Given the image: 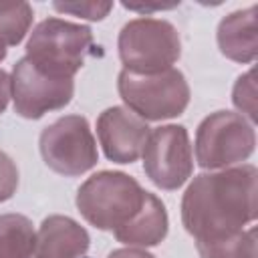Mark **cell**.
Segmentation results:
<instances>
[{
    "label": "cell",
    "instance_id": "9",
    "mask_svg": "<svg viewBox=\"0 0 258 258\" xmlns=\"http://www.w3.org/2000/svg\"><path fill=\"white\" fill-rule=\"evenodd\" d=\"M14 111L24 119H40L64 109L75 95V81L52 77L36 69L26 56L18 58L10 73Z\"/></svg>",
    "mask_w": 258,
    "mask_h": 258
},
{
    "label": "cell",
    "instance_id": "16",
    "mask_svg": "<svg viewBox=\"0 0 258 258\" xmlns=\"http://www.w3.org/2000/svg\"><path fill=\"white\" fill-rule=\"evenodd\" d=\"M32 6L28 2H0V40L16 46L32 26Z\"/></svg>",
    "mask_w": 258,
    "mask_h": 258
},
{
    "label": "cell",
    "instance_id": "20",
    "mask_svg": "<svg viewBox=\"0 0 258 258\" xmlns=\"http://www.w3.org/2000/svg\"><path fill=\"white\" fill-rule=\"evenodd\" d=\"M12 99V87H10V75L0 69V113L6 111L8 101Z\"/></svg>",
    "mask_w": 258,
    "mask_h": 258
},
{
    "label": "cell",
    "instance_id": "15",
    "mask_svg": "<svg viewBox=\"0 0 258 258\" xmlns=\"http://www.w3.org/2000/svg\"><path fill=\"white\" fill-rule=\"evenodd\" d=\"M196 248L200 258H256V228L210 242H196Z\"/></svg>",
    "mask_w": 258,
    "mask_h": 258
},
{
    "label": "cell",
    "instance_id": "1",
    "mask_svg": "<svg viewBox=\"0 0 258 258\" xmlns=\"http://www.w3.org/2000/svg\"><path fill=\"white\" fill-rule=\"evenodd\" d=\"M258 169L242 163L206 171L191 179L181 198V224L196 242L232 236L256 220Z\"/></svg>",
    "mask_w": 258,
    "mask_h": 258
},
{
    "label": "cell",
    "instance_id": "7",
    "mask_svg": "<svg viewBox=\"0 0 258 258\" xmlns=\"http://www.w3.org/2000/svg\"><path fill=\"white\" fill-rule=\"evenodd\" d=\"M38 147L44 163L64 177H77L99 161L97 141L89 121L81 115H64L42 129Z\"/></svg>",
    "mask_w": 258,
    "mask_h": 258
},
{
    "label": "cell",
    "instance_id": "5",
    "mask_svg": "<svg viewBox=\"0 0 258 258\" xmlns=\"http://www.w3.org/2000/svg\"><path fill=\"white\" fill-rule=\"evenodd\" d=\"M117 91L125 107L143 121H165L179 117L189 105V85L179 69H167L153 75H135L121 71Z\"/></svg>",
    "mask_w": 258,
    "mask_h": 258
},
{
    "label": "cell",
    "instance_id": "3",
    "mask_svg": "<svg viewBox=\"0 0 258 258\" xmlns=\"http://www.w3.org/2000/svg\"><path fill=\"white\" fill-rule=\"evenodd\" d=\"M93 46V30L62 18L38 22L26 42V58L46 75L73 79Z\"/></svg>",
    "mask_w": 258,
    "mask_h": 258
},
{
    "label": "cell",
    "instance_id": "13",
    "mask_svg": "<svg viewBox=\"0 0 258 258\" xmlns=\"http://www.w3.org/2000/svg\"><path fill=\"white\" fill-rule=\"evenodd\" d=\"M167 230H169V218L163 202L155 194L147 191V198L141 210L125 226L117 228L113 236L117 242L125 246L149 248L163 242L167 236Z\"/></svg>",
    "mask_w": 258,
    "mask_h": 258
},
{
    "label": "cell",
    "instance_id": "19",
    "mask_svg": "<svg viewBox=\"0 0 258 258\" xmlns=\"http://www.w3.org/2000/svg\"><path fill=\"white\" fill-rule=\"evenodd\" d=\"M18 189V167L14 159L0 149V204L8 202Z\"/></svg>",
    "mask_w": 258,
    "mask_h": 258
},
{
    "label": "cell",
    "instance_id": "23",
    "mask_svg": "<svg viewBox=\"0 0 258 258\" xmlns=\"http://www.w3.org/2000/svg\"><path fill=\"white\" fill-rule=\"evenodd\" d=\"M6 54H8V46H6V44L0 40V62L6 58Z\"/></svg>",
    "mask_w": 258,
    "mask_h": 258
},
{
    "label": "cell",
    "instance_id": "14",
    "mask_svg": "<svg viewBox=\"0 0 258 258\" xmlns=\"http://www.w3.org/2000/svg\"><path fill=\"white\" fill-rule=\"evenodd\" d=\"M36 232L22 214L0 216V258H32Z\"/></svg>",
    "mask_w": 258,
    "mask_h": 258
},
{
    "label": "cell",
    "instance_id": "22",
    "mask_svg": "<svg viewBox=\"0 0 258 258\" xmlns=\"http://www.w3.org/2000/svg\"><path fill=\"white\" fill-rule=\"evenodd\" d=\"M123 6L125 8H129V10H139V12H151V10H165V8H173L175 4H151V6H137V4H129V2H123Z\"/></svg>",
    "mask_w": 258,
    "mask_h": 258
},
{
    "label": "cell",
    "instance_id": "4",
    "mask_svg": "<svg viewBox=\"0 0 258 258\" xmlns=\"http://www.w3.org/2000/svg\"><path fill=\"white\" fill-rule=\"evenodd\" d=\"M123 69L135 75H153L171 69L181 56L177 28L163 18H133L117 38Z\"/></svg>",
    "mask_w": 258,
    "mask_h": 258
},
{
    "label": "cell",
    "instance_id": "10",
    "mask_svg": "<svg viewBox=\"0 0 258 258\" xmlns=\"http://www.w3.org/2000/svg\"><path fill=\"white\" fill-rule=\"evenodd\" d=\"M151 129L147 121L127 107H109L97 117V137L103 153L113 163H133L141 157Z\"/></svg>",
    "mask_w": 258,
    "mask_h": 258
},
{
    "label": "cell",
    "instance_id": "2",
    "mask_svg": "<svg viewBox=\"0 0 258 258\" xmlns=\"http://www.w3.org/2000/svg\"><path fill=\"white\" fill-rule=\"evenodd\" d=\"M147 191L135 177L123 171H97L77 189V210L103 232H115L125 226L145 204Z\"/></svg>",
    "mask_w": 258,
    "mask_h": 258
},
{
    "label": "cell",
    "instance_id": "11",
    "mask_svg": "<svg viewBox=\"0 0 258 258\" xmlns=\"http://www.w3.org/2000/svg\"><path fill=\"white\" fill-rule=\"evenodd\" d=\"M91 246L89 232L69 216H48L40 222L32 258H83Z\"/></svg>",
    "mask_w": 258,
    "mask_h": 258
},
{
    "label": "cell",
    "instance_id": "18",
    "mask_svg": "<svg viewBox=\"0 0 258 258\" xmlns=\"http://www.w3.org/2000/svg\"><path fill=\"white\" fill-rule=\"evenodd\" d=\"M52 8L85 20H103L113 10V2H52Z\"/></svg>",
    "mask_w": 258,
    "mask_h": 258
},
{
    "label": "cell",
    "instance_id": "17",
    "mask_svg": "<svg viewBox=\"0 0 258 258\" xmlns=\"http://www.w3.org/2000/svg\"><path fill=\"white\" fill-rule=\"evenodd\" d=\"M232 103L240 111L242 117H248L250 123H256V83H254V69L240 75L232 89Z\"/></svg>",
    "mask_w": 258,
    "mask_h": 258
},
{
    "label": "cell",
    "instance_id": "12",
    "mask_svg": "<svg viewBox=\"0 0 258 258\" xmlns=\"http://www.w3.org/2000/svg\"><path fill=\"white\" fill-rule=\"evenodd\" d=\"M256 4L230 12L218 24V46L220 52L234 62H254L258 52V34H256Z\"/></svg>",
    "mask_w": 258,
    "mask_h": 258
},
{
    "label": "cell",
    "instance_id": "8",
    "mask_svg": "<svg viewBox=\"0 0 258 258\" xmlns=\"http://www.w3.org/2000/svg\"><path fill=\"white\" fill-rule=\"evenodd\" d=\"M141 157L149 181L165 191L181 187L194 173V149L183 125L155 127L145 141Z\"/></svg>",
    "mask_w": 258,
    "mask_h": 258
},
{
    "label": "cell",
    "instance_id": "21",
    "mask_svg": "<svg viewBox=\"0 0 258 258\" xmlns=\"http://www.w3.org/2000/svg\"><path fill=\"white\" fill-rule=\"evenodd\" d=\"M107 258H155L153 254H149L147 250L143 248H133V246H127V248H117L113 252H109Z\"/></svg>",
    "mask_w": 258,
    "mask_h": 258
},
{
    "label": "cell",
    "instance_id": "6",
    "mask_svg": "<svg viewBox=\"0 0 258 258\" xmlns=\"http://www.w3.org/2000/svg\"><path fill=\"white\" fill-rule=\"evenodd\" d=\"M256 147L254 125L234 111H214L196 129V163L216 171L246 161Z\"/></svg>",
    "mask_w": 258,
    "mask_h": 258
}]
</instances>
